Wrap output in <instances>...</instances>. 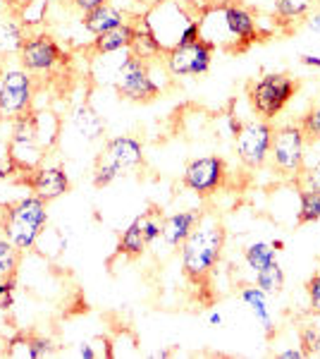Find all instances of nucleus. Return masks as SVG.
Masks as SVG:
<instances>
[{
	"label": "nucleus",
	"instance_id": "nucleus-13",
	"mask_svg": "<svg viewBox=\"0 0 320 359\" xmlns=\"http://www.w3.org/2000/svg\"><path fill=\"white\" fill-rule=\"evenodd\" d=\"M215 48L206 43L203 39H196L191 43L174 46L162 55V65H165L170 77H201L213 65Z\"/></svg>",
	"mask_w": 320,
	"mask_h": 359
},
{
	"label": "nucleus",
	"instance_id": "nucleus-5",
	"mask_svg": "<svg viewBox=\"0 0 320 359\" xmlns=\"http://www.w3.org/2000/svg\"><path fill=\"white\" fill-rule=\"evenodd\" d=\"M36 77L25 67H5L0 72V123H17L32 115Z\"/></svg>",
	"mask_w": 320,
	"mask_h": 359
},
{
	"label": "nucleus",
	"instance_id": "nucleus-11",
	"mask_svg": "<svg viewBox=\"0 0 320 359\" xmlns=\"http://www.w3.org/2000/svg\"><path fill=\"white\" fill-rule=\"evenodd\" d=\"M10 130H13V135L8 137L10 156H13L17 172H29L34 168H39L46 156V147L39 135L36 113L27 115V118L17 120V123H10Z\"/></svg>",
	"mask_w": 320,
	"mask_h": 359
},
{
	"label": "nucleus",
	"instance_id": "nucleus-18",
	"mask_svg": "<svg viewBox=\"0 0 320 359\" xmlns=\"http://www.w3.org/2000/svg\"><path fill=\"white\" fill-rule=\"evenodd\" d=\"M137 36V27L134 22L127 20L125 25L110 29V32L94 36V53L96 55H110V53H122V50H130Z\"/></svg>",
	"mask_w": 320,
	"mask_h": 359
},
{
	"label": "nucleus",
	"instance_id": "nucleus-19",
	"mask_svg": "<svg viewBox=\"0 0 320 359\" xmlns=\"http://www.w3.org/2000/svg\"><path fill=\"white\" fill-rule=\"evenodd\" d=\"M148 249V240H146V211L141 216H137L134 221L127 225V230L120 235L118 242V252L125 254L127 259H139L144 257Z\"/></svg>",
	"mask_w": 320,
	"mask_h": 359
},
{
	"label": "nucleus",
	"instance_id": "nucleus-26",
	"mask_svg": "<svg viewBox=\"0 0 320 359\" xmlns=\"http://www.w3.org/2000/svg\"><path fill=\"white\" fill-rule=\"evenodd\" d=\"M316 0H275V17L280 22H296L311 13Z\"/></svg>",
	"mask_w": 320,
	"mask_h": 359
},
{
	"label": "nucleus",
	"instance_id": "nucleus-7",
	"mask_svg": "<svg viewBox=\"0 0 320 359\" xmlns=\"http://www.w3.org/2000/svg\"><path fill=\"white\" fill-rule=\"evenodd\" d=\"M141 17L151 29V34H153V39L160 43L162 53L179 46L184 29L196 20V15H191L179 0H158Z\"/></svg>",
	"mask_w": 320,
	"mask_h": 359
},
{
	"label": "nucleus",
	"instance_id": "nucleus-31",
	"mask_svg": "<svg viewBox=\"0 0 320 359\" xmlns=\"http://www.w3.org/2000/svg\"><path fill=\"white\" fill-rule=\"evenodd\" d=\"M17 172V168L13 163V156H10V142L0 137V177H8Z\"/></svg>",
	"mask_w": 320,
	"mask_h": 359
},
{
	"label": "nucleus",
	"instance_id": "nucleus-23",
	"mask_svg": "<svg viewBox=\"0 0 320 359\" xmlns=\"http://www.w3.org/2000/svg\"><path fill=\"white\" fill-rule=\"evenodd\" d=\"M253 285L258 287V290H263L267 297H275V294H280L282 287H284L282 266L277 262H272L270 266H265V269L256 271V273H253Z\"/></svg>",
	"mask_w": 320,
	"mask_h": 359
},
{
	"label": "nucleus",
	"instance_id": "nucleus-28",
	"mask_svg": "<svg viewBox=\"0 0 320 359\" xmlns=\"http://www.w3.org/2000/svg\"><path fill=\"white\" fill-rule=\"evenodd\" d=\"M299 127H301V132L306 135L308 144L320 142V106H313L306 115H301Z\"/></svg>",
	"mask_w": 320,
	"mask_h": 359
},
{
	"label": "nucleus",
	"instance_id": "nucleus-17",
	"mask_svg": "<svg viewBox=\"0 0 320 359\" xmlns=\"http://www.w3.org/2000/svg\"><path fill=\"white\" fill-rule=\"evenodd\" d=\"M125 22H127V15L122 13V10L115 8L113 3L98 5V8L81 15V27H84L91 36H101V34H106V32H110V29L125 25Z\"/></svg>",
	"mask_w": 320,
	"mask_h": 359
},
{
	"label": "nucleus",
	"instance_id": "nucleus-27",
	"mask_svg": "<svg viewBox=\"0 0 320 359\" xmlns=\"http://www.w3.org/2000/svg\"><path fill=\"white\" fill-rule=\"evenodd\" d=\"M22 252L13 242L0 237V278H15L17 266H20Z\"/></svg>",
	"mask_w": 320,
	"mask_h": 359
},
{
	"label": "nucleus",
	"instance_id": "nucleus-30",
	"mask_svg": "<svg viewBox=\"0 0 320 359\" xmlns=\"http://www.w3.org/2000/svg\"><path fill=\"white\" fill-rule=\"evenodd\" d=\"M306 294H308V309H311V314L320 316V271H316L306 280Z\"/></svg>",
	"mask_w": 320,
	"mask_h": 359
},
{
	"label": "nucleus",
	"instance_id": "nucleus-3",
	"mask_svg": "<svg viewBox=\"0 0 320 359\" xmlns=\"http://www.w3.org/2000/svg\"><path fill=\"white\" fill-rule=\"evenodd\" d=\"M46 201L39 196H25V199L8 204L3 211V237L10 240L20 252H29L36 247L39 237L48 228V211H46Z\"/></svg>",
	"mask_w": 320,
	"mask_h": 359
},
{
	"label": "nucleus",
	"instance_id": "nucleus-6",
	"mask_svg": "<svg viewBox=\"0 0 320 359\" xmlns=\"http://www.w3.org/2000/svg\"><path fill=\"white\" fill-rule=\"evenodd\" d=\"M296 89H299V84H296L292 74L267 72L260 79L249 84L246 96L258 118L275 120L284 111V106L294 98Z\"/></svg>",
	"mask_w": 320,
	"mask_h": 359
},
{
	"label": "nucleus",
	"instance_id": "nucleus-15",
	"mask_svg": "<svg viewBox=\"0 0 320 359\" xmlns=\"http://www.w3.org/2000/svg\"><path fill=\"white\" fill-rule=\"evenodd\" d=\"M22 184L32 192L34 196L43 199L46 204L50 201L60 199L62 194L69 192V175L62 165H43L41 163L39 168L29 170L25 177H22Z\"/></svg>",
	"mask_w": 320,
	"mask_h": 359
},
{
	"label": "nucleus",
	"instance_id": "nucleus-38",
	"mask_svg": "<svg viewBox=\"0 0 320 359\" xmlns=\"http://www.w3.org/2000/svg\"><path fill=\"white\" fill-rule=\"evenodd\" d=\"M308 29H313V32H320V10H316L313 15H308Z\"/></svg>",
	"mask_w": 320,
	"mask_h": 359
},
{
	"label": "nucleus",
	"instance_id": "nucleus-22",
	"mask_svg": "<svg viewBox=\"0 0 320 359\" xmlns=\"http://www.w3.org/2000/svg\"><path fill=\"white\" fill-rule=\"evenodd\" d=\"M239 297H242V302L253 311L256 318L263 323V331L267 338H270L272 331H275V326H272V316H270V309H267V302H265L267 294L263 290H258L256 285H246V287H242Z\"/></svg>",
	"mask_w": 320,
	"mask_h": 359
},
{
	"label": "nucleus",
	"instance_id": "nucleus-24",
	"mask_svg": "<svg viewBox=\"0 0 320 359\" xmlns=\"http://www.w3.org/2000/svg\"><path fill=\"white\" fill-rule=\"evenodd\" d=\"M275 249H272L270 242H253V245H249L244 249V262H246L249 269L253 271H260L265 269V266H270L272 262H277L275 259Z\"/></svg>",
	"mask_w": 320,
	"mask_h": 359
},
{
	"label": "nucleus",
	"instance_id": "nucleus-32",
	"mask_svg": "<svg viewBox=\"0 0 320 359\" xmlns=\"http://www.w3.org/2000/svg\"><path fill=\"white\" fill-rule=\"evenodd\" d=\"M69 5H72L77 13H89V10H94V8H98V5H106V3H110V0H67Z\"/></svg>",
	"mask_w": 320,
	"mask_h": 359
},
{
	"label": "nucleus",
	"instance_id": "nucleus-35",
	"mask_svg": "<svg viewBox=\"0 0 320 359\" xmlns=\"http://www.w3.org/2000/svg\"><path fill=\"white\" fill-rule=\"evenodd\" d=\"M10 292H15V278H3V280H0V299Z\"/></svg>",
	"mask_w": 320,
	"mask_h": 359
},
{
	"label": "nucleus",
	"instance_id": "nucleus-36",
	"mask_svg": "<svg viewBox=\"0 0 320 359\" xmlns=\"http://www.w3.org/2000/svg\"><path fill=\"white\" fill-rule=\"evenodd\" d=\"M79 357H81V359H96V357H98V352L94 350V345L84 343V345L79 347Z\"/></svg>",
	"mask_w": 320,
	"mask_h": 359
},
{
	"label": "nucleus",
	"instance_id": "nucleus-2",
	"mask_svg": "<svg viewBox=\"0 0 320 359\" xmlns=\"http://www.w3.org/2000/svg\"><path fill=\"white\" fill-rule=\"evenodd\" d=\"M227 242V230L218 218L201 216L199 225L189 233L187 240L179 247L182 259V273L189 283L201 285L213 273L215 266L223 259V249Z\"/></svg>",
	"mask_w": 320,
	"mask_h": 359
},
{
	"label": "nucleus",
	"instance_id": "nucleus-14",
	"mask_svg": "<svg viewBox=\"0 0 320 359\" xmlns=\"http://www.w3.org/2000/svg\"><path fill=\"white\" fill-rule=\"evenodd\" d=\"M225 180H227V163L220 156H201V158H194L182 172V184L189 192L201 196V199L218 194L225 187Z\"/></svg>",
	"mask_w": 320,
	"mask_h": 359
},
{
	"label": "nucleus",
	"instance_id": "nucleus-20",
	"mask_svg": "<svg viewBox=\"0 0 320 359\" xmlns=\"http://www.w3.org/2000/svg\"><path fill=\"white\" fill-rule=\"evenodd\" d=\"M29 34L25 32V22H17V17L0 15V57L20 55Z\"/></svg>",
	"mask_w": 320,
	"mask_h": 359
},
{
	"label": "nucleus",
	"instance_id": "nucleus-40",
	"mask_svg": "<svg viewBox=\"0 0 320 359\" xmlns=\"http://www.w3.org/2000/svg\"><path fill=\"white\" fill-rule=\"evenodd\" d=\"M270 245H272V249H275V252H282L284 242H282V240H272V242H270Z\"/></svg>",
	"mask_w": 320,
	"mask_h": 359
},
{
	"label": "nucleus",
	"instance_id": "nucleus-10",
	"mask_svg": "<svg viewBox=\"0 0 320 359\" xmlns=\"http://www.w3.org/2000/svg\"><path fill=\"white\" fill-rule=\"evenodd\" d=\"M272 132H275V127L270 125V120L263 118H253L237 125L235 154L249 170H258V168H263L267 163V158H270Z\"/></svg>",
	"mask_w": 320,
	"mask_h": 359
},
{
	"label": "nucleus",
	"instance_id": "nucleus-21",
	"mask_svg": "<svg viewBox=\"0 0 320 359\" xmlns=\"http://www.w3.org/2000/svg\"><path fill=\"white\" fill-rule=\"evenodd\" d=\"M72 127L81 139H86V142H96V139H101L106 135V123H103L101 115H98L91 106H86V103H81V106L74 108Z\"/></svg>",
	"mask_w": 320,
	"mask_h": 359
},
{
	"label": "nucleus",
	"instance_id": "nucleus-37",
	"mask_svg": "<svg viewBox=\"0 0 320 359\" xmlns=\"http://www.w3.org/2000/svg\"><path fill=\"white\" fill-rule=\"evenodd\" d=\"M301 65H306V67H320V57L318 55L304 53V55H301Z\"/></svg>",
	"mask_w": 320,
	"mask_h": 359
},
{
	"label": "nucleus",
	"instance_id": "nucleus-1",
	"mask_svg": "<svg viewBox=\"0 0 320 359\" xmlns=\"http://www.w3.org/2000/svg\"><path fill=\"white\" fill-rule=\"evenodd\" d=\"M196 20H199V39L211 43L213 48L242 53L260 39L256 15L237 0L215 3Z\"/></svg>",
	"mask_w": 320,
	"mask_h": 359
},
{
	"label": "nucleus",
	"instance_id": "nucleus-16",
	"mask_svg": "<svg viewBox=\"0 0 320 359\" xmlns=\"http://www.w3.org/2000/svg\"><path fill=\"white\" fill-rule=\"evenodd\" d=\"M203 213L196 208H187V211H177L172 216H162V230H160V242L167 247H182V242L187 240L191 230L199 225Z\"/></svg>",
	"mask_w": 320,
	"mask_h": 359
},
{
	"label": "nucleus",
	"instance_id": "nucleus-12",
	"mask_svg": "<svg viewBox=\"0 0 320 359\" xmlns=\"http://www.w3.org/2000/svg\"><path fill=\"white\" fill-rule=\"evenodd\" d=\"M20 67H25L29 74H53L57 67L67 62V53L50 34H29L25 46L20 50Z\"/></svg>",
	"mask_w": 320,
	"mask_h": 359
},
{
	"label": "nucleus",
	"instance_id": "nucleus-8",
	"mask_svg": "<svg viewBox=\"0 0 320 359\" xmlns=\"http://www.w3.org/2000/svg\"><path fill=\"white\" fill-rule=\"evenodd\" d=\"M306 149H308V139L301 132L299 125L275 127L267 163L272 165V170L280 177H289L296 182V177L301 175V170L306 165Z\"/></svg>",
	"mask_w": 320,
	"mask_h": 359
},
{
	"label": "nucleus",
	"instance_id": "nucleus-9",
	"mask_svg": "<svg viewBox=\"0 0 320 359\" xmlns=\"http://www.w3.org/2000/svg\"><path fill=\"white\" fill-rule=\"evenodd\" d=\"M115 91L132 103H151L160 96V84L151 74V62L139 60L127 50V55L118 62V69L113 74Z\"/></svg>",
	"mask_w": 320,
	"mask_h": 359
},
{
	"label": "nucleus",
	"instance_id": "nucleus-4",
	"mask_svg": "<svg viewBox=\"0 0 320 359\" xmlns=\"http://www.w3.org/2000/svg\"><path fill=\"white\" fill-rule=\"evenodd\" d=\"M139 165H144V144L137 137L122 135L113 137L103 144L101 154L96 156L94 165V187H108L115 180L130 175L132 170H137Z\"/></svg>",
	"mask_w": 320,
	"mask_h": 359
},
{
	"label": "nucleus",
	"instance_id": "nucleus-29",
	"mask_svg": "<svg viewBox=\"0 0 320 359\" xmlns=\"http://www.w3.org/2000/svg\"><path fill=\"white\" fill-rule=\"evenodd\" d=\"M296 187H306V189H313V192L320 194V158L316 163L304 165L301 175L296 177Z\"/></svg>",
	"mask_w": 320,
	"mask_h": 359
},
{
	"label": "nucleus",
	"instance_id": "nucleus-25",
	"mask_svg": "<svg viewBox=\"0 0 320 359\" xmlns=\"http://www.w3.org/2000/svg\"><path fill=\"white\" fill-rule=\"evenodd\" d=\"M316 221H320V194L313 192V189L299 187V216H296V223L306 225Z\"/></svg>",
	"mask_w": 320,
	"mask_h": 359
},
{
	"label": "nucleus",
	"instance_id": "nucleus-42",
	"mask_svg": "<svg viewBox=\"0 0 320 359\" xmlns=\"http://www.w3.org/2000/svg\"><path fill=\"white\" fill-rule=\"evenodd\" d=\"M0 3H5V0H0Z\"/></svg>",
	"mask_w": 320,
	"mask_h": 359
},
{
	"label": "nucleus",
	"instance_id": "nucleus-39",
	"mask_svg": "<svg viewBox=\"0 0 320 359\" xmlns=\"http://www.w3.org/2000/svg\"><path fill=\"white\" fill-rule=\"evenodd\" d=\"M208 323H211V326H223V314H220V311H213V314L208 316Z\"/></svg>",
	"mask_w": 320,
	"mask_h": 359
},
{
	"label": "nucleus",
	"instance_id": "nucleus-41",
	"mask_svg": "<svg viewBox=\"0 0 320 359\" xmlns=\"http://www.w3.org/2000/svg\"><path fill=\"white\" fill-rule=\"evenodd\" d=\"M318 357H320V350H318Z\"/></svg>",
	"mask_w": 320,
	"mask_h": 359
},
{
	"label": "nucleus",
	"instance_id": "nucleus-33",
	"mask_svg": "<svg viewBox=\"0 0 320 359\" xmlns=\"http://www.w3.org/2000/svg\"><path fill=\"white\" fill-rule=\"evenodd\" d=\"M196 39H199V20H194L187 29H184L182 41H179V46H182V43H191V41H196Z\"/></svg>",
	"mask_w": 320,
	"mask_h": 359
},
{
	"label": "nucleus",
	"instance_id": "nucleus-34",
	"mask_svg": "<svg viewBox=\"0 0 320 359\" xmlns=\"http://www.w3.org/2000/svg\"><path fill=\"white\" fill-rule=\"evenodd\" d=\"M277 357L280 359H304V350L301 347H294V350H282V352H277Z\"/></svg>",
	"mask_w": 320,
	"mask_h": 359
}]
</instances>
